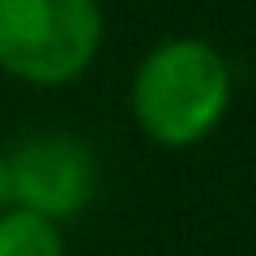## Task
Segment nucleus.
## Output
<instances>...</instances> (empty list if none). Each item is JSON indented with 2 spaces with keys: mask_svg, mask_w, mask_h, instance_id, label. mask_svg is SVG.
<instances>
[{
  "mask_svg": "<svg viewBox=\"0 0 256 256\" xmlns=\"http://www.w3.org/2000/svg\"><path fill=\"white\" fill-rule=\"evenodd\" d=\"M0 256H68L64 226L22 205H9L0 210Z\"/></svg>",
  "mask_w": 256,
  "mask_h": 256,
  "instance_id": "obj_4",
  "label": "nucleus"
},
{
  "mask_svg": "<svg viewBox=\"0 0 256 256\" xmlns=\"http://www.w3.org/2000/svg\"><path fill=\"white\" fill-rule=\"evenodd\" d=\"M13 205V188H9V162L0 154V210H9Z\"/></svg>",
  "mask_w": 256,
  "mask_h": 256,
  "instance_id": "obj_5",
  "label": "nucleus"
},
{
  "mask_svg": "<svg viewBox=\"0 0 256 256\" xmlns=\"http://www.w3.org/2000/svg\"><path fill=\"white\" fill-rule=\"evenodd\" d=\"M235 102V68L230 60L205 38H162L141 56L128 111L154 146L162 150H192L210 141L222 128Z\"/></svg>",
  "mask_w": 256,
  "mask_h": 256,
  "instance_id": "obj_1",
  "label": "nucleus"
},
{
  "mask_svg": "<svg viewBox=\"0 0 256 256\" xmlns=\"http://www.w3.org/2000/svg\"><path fill=\"white\" fill-rule=\"evenodd\" d=\"M107 18L98 0H0V73L34 90H60L98 60Z\"/></svg>",
  "mask_w": 256,
  "mask_h": 256,
  "instance_id": "obj_2",
  "label": "nucleus"
},
{
  "mask_svg": "<svg viewBox=\"0 0 256 256\" xmlns=\"http://www.w3.org/2000/svg\"><path fill=\"white\" fill-rule=\"evenodd\" d=\"M9 162L13 205L47 222H73L98 196V154L77 132H30L13 150Z\"/></svg>",
  "mask_w": 256,
  "mask_h": 256,
  "instance_id": "obj_3",
  "label": "nucleus"
}]
</instances>
